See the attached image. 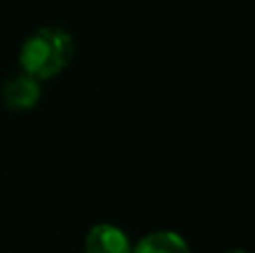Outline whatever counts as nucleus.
I'll use <instances>...</instances> for the list:
<instances>
[{
    "label": "nucleus",
    "instance_id": "obj_3",
    "mask_svg": "<svg viewBox=\"0 0 255 253\" xmlns=\"http://www.w3.org/2000/svg\"><path fill=\"white\" fill-rule=\"evenodd\" d=\"M85 253H132V242L128 233L117 224H94L85 233Z\"/></svg>",
    "mask_w": 255,
    "mask_h": 253
},
{
    "label": "nucleus",
    "instance_id": "obj_2",
    "mask_svg": "<svg viewBox=\"0 0 255 253\" xmlns=\"http://www.w3.org/2000/svg\"><path fill=\"white\" fill-rule=\"evenodd\" d=\"M2 94V103L13 112H27L34 110L38 106L40 97H43V90H40V83L36 79L27 74H16L2 85L0 90Z\"/></svg>",
    "mask_w": 255,
    "mask_h": 253
},
{
    "label": "nucleus",
    "instance_id": "obj_1",
    "mask_svg": "<svg viewBox=\"0 0 255 253\" xmlns=\"http://www.w3.org/2000/svg\"><path fill=\"white\" fill-rule=\"evenodd\" d=\"M76 54V43L72 34L63 27H40L31 31L20 45L18 63L22 74L36 79L38 83L49 81L70 67Z\"/></svg>",
    "mask_w": 255,
    "mask_h": 253
},
{
    "label": "nucleus",
    "instance_id": "obj_4",
    "mask_svg": "<svg viewBox=\"0 0 255 253\" xmlns=\"http://www.w3.org/2000/svg\"><path fill=\"white\" fill-rule=\"evenodd\" d=\"M132 253H193L188 247V242L179 236L177 231H152L148 236H143L134 247Z\"/></svg>",
    "mask_w": 255,
    "mask_h": 253
},
{
    "label": "nucleus",
    "instance_id": "obj_5",
    "mask_svg": "<svg viewBox=\"0 0 255 253\" xmlns=\"http://www.w3.org/2000/svg\"><path fill=\"white\" fill-rule=\"evenodd\" d=\"M226 253H247V251H242V249H233V251H226Z\"/></svg>",
    "mask_w": 255,
    "mask_h": 253
}]
</instances>
